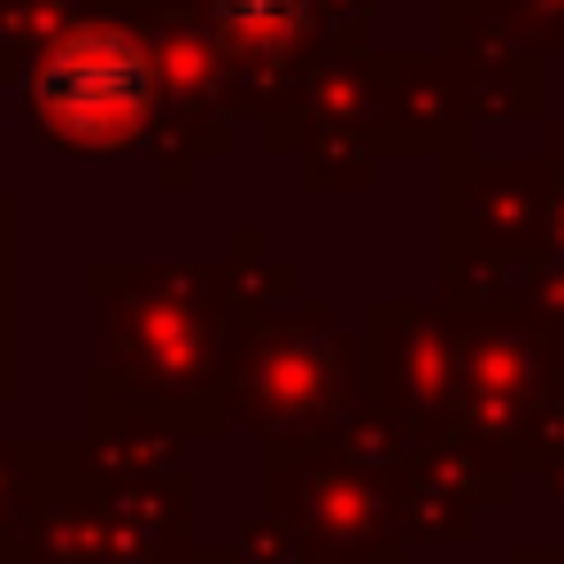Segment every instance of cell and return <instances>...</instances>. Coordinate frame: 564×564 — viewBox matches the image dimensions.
Returning a JSON list of instances; mask_svg holds the SVG:
<instances>
[{"label": "cell", "instance_id": "cell-1", "mask_svg": "<svg viewBox=\"0 0 564 564\" xmlns=\"http://www.w3.org/2000/svg\"><path fill=\"white\" fill-rule=\"evenodd\" d=\"M148 101V78H140V55L132 47H63L55 70H47V109L63 124H124L140 117Z\"/></svg>", "mask_w": 564, "mask_h": 564}]
</instances>
